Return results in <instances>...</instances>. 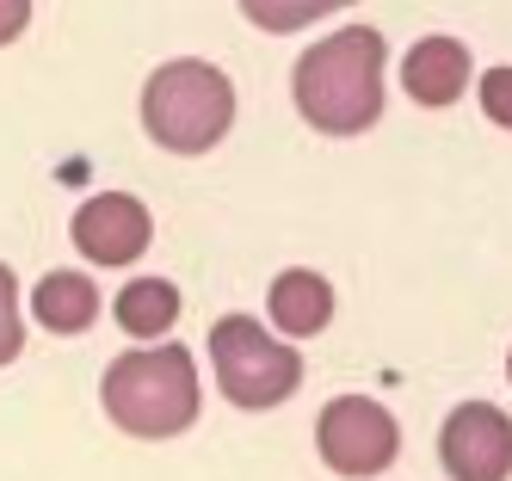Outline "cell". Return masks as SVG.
<instances>
[{"mask_svg": "<svg viewBox=\"0 0 512 481\" xmlns=\"http://www.w3.org/2000/svg\"><path fill=\"white\" fill-rule=\"evenodd\" d=\"M327 315H334V290H327L321 272H303V266L297 272H278V284H272V321L284 333H321Z\"/></svg>", "mask_w": 512, "mask_h": 481, "instance_id": "30bf717a", "label": "cell"}, {"mask_svg": "<svg viewBox=\"0 0 512 481\" xmlns=\"http://www.w3.org/2000/svg\"><path fill=\"white\" fill-rule=\"evenodd\" d=\"M105 414L130 438H173L198 420V364L186 346H142L105 370Z\"/></svg>", "mask_w": 512, "mask_h": 481, "instance_id": "7a4b0ae2", "label": "cell"}, {"mask_svg": "<svg viewBox=\"0 0 512 481\" xmlns=\"http://www.w3.org/2000/svg\"><path fill=\"white\" fill-rule=\"evenodd\" d=\"M118 321H124V333H167L179 321V290L167 278H136V284H124Z\"/></svg>", "mask_w": 512, "mask_h": 481, "instance_id": "8fae6325", "label": "cell"}, {"mask_svg": "<svg viewBox=\"0 0 512 481\" xmlns=\"http://www.w3.org/2000/svg\"><path fill=\"white\" fill-rule=\"evenodd\" d=\"M340 7H352V0H241V13L260 31H303V25L340 13Z\"/></svg>", "mask_w": 512, "mask_h": 481, "instance_id": "7c38bea8", "label": "cell"}, {"mask_svg": "<svg viewBox=\"0 0 512 481\" xmlns=\"http://www.w3.org/2000/svg\"><path fill=\"white\" fill-rule=\"evenodd\" d=\"M401 87H408L420 105H451L469 87V50L457 37H420L401 62Z\"/></svg>", "mask_w": 512, "mask_h": 481, "instance_id": "ba28073f", "label": "cell"}, {"mask_svg": "<svg viewBox=\"0 0 512 481\" xmlns=\"http://www.w3.org/2000/svg\"><path fill=\"white\" fill-rule=\"evenodd\" d=\"M229 118H235V87L216 62H198V56L161 62L149 74V87H142V124L173 155L216 148L229 136Z\"/></svg>", "mask_w": 512, "mask_h": 481, "instance_id": "3957f363", "label": "cell"}, {"mask_svg": "<svg viewBox=\"0 0 512 481\" xmlns=\"http://www.w3.org/2000/svg\"><path fill=\"white\" fill-rule=\"evenodd\" d=\"M210 364H216V383L235 407H278L297 395L303 383V358L297 346L272 340V333L253 321V315H223L210 327Z\"/></svg>", "mask_w": 512, "mask_h": 481, "instance_id": "277c9868", "label": "cell"}, {"mask_svg": "<svg viewBox=\"0 0 512 481\" xmlns=\"http://www.w3.org/2000/svg\"><path fill=\"white\" fill-rule=\"evenodd\" d=\"M315 438H321L327 469H340V475H377V469H389L395 451H401L395 420L383 414L371 395H340V401H327L321 420H315Z\"/></svg>", "mask_w": 512, "mask_h": 481, "instance_id": "5b68a950", "label": "cell"}, {"mask_svg": "<svg viewBox=\"0 0 512 481\" xmlns=\"http://www.w3.org/2000/svg\"><path fill=\"white\" fill-rule=\"evenodd\" d=\"M155 222L130 192H99L75 210V247L93 259V266H130V259L149 247Z\"/></svg>", "mask_w": 512, "mask_h": 481, "instance_id": "52a82bcc", "label": "cell"}, {"mask_svg": "<svg viewBox=\"0 0 512 481\" xmlns=\"http://www.w3.org/2000/svg\"><path fill=\"white\" fill-rule=\"evenodd\" d=\"M19 346H25V327H19V284H13L7 266H0V364H13Z\"/></svg>", "mask_w": 512, "mask_h": 481, "instance_id": "4fadbf2b", "label": "cell"}, {"mask_svg": "<svg viewBox=\"0 0 512 481\" xmlns=\"http://www.w3.org/2000/svg\"><path fill=\"white\" fill-rule=\"evenodd\" d=\"M25 25H31V0H0V44H13Z\"/></svg>", "mask_w": 512, "mask_h": 481, "instance_id": "5bb4252c", "label": "cell"}, {"mask_svg": "<svg viewBox=\"0 0 512 481\" xmlns=\"http://www.w3.org/2000/svg\"><path fill=\"white\" fill-rule=\"evenodd\" d=\"M506 87H512V74L494 68V74H488V111H494V118H506Z\"/></svg>", "mask_w": 512, "mask_h": 481, "instance_id": "9a60e30c", "label": "cell"}, {"mask_svg": "<svg viewBox=\"0 0 512 481\" xmlns=\"http://www.w3.org/2000/svg\"><path fill=\"white\" fill-rule=\"evenodd\" d=\"M438 457L457 481H506L512 469V420L494 401H463L438 432Z\"/></svg>", "mask_w": 512, "mask_h": 481, "instance_id": "8992f818", "label": "cell"}, {"mask_svg": "<svg viewBox=\"0 0 512 481\" xmlns=\"http://www.w3.org/2000/svg\"><path fill=\"white\" fill-rule=\"evenodd\" d=\"M31 315H38L50 333H87L93 315H99V290L81 272H50L38 284V296H31Z\"/></svg>", "mask_w": 512, "mask_h": 481, "instance_id": "9c48e42d", "label": "cell"}, {"mask_svg": "<svg viewBox=\"0 0 512 481\" xmlns=\"http://www.w3.org/2000/svg\"><path fill=\"white\" fill-rule=\"evenodd\" d=\"M383 31L377 25H346L334 37L303 50L297 74H290V93L297 111L327 130V136H358L383 118Z\"/></svg>", "mask_w": 512, "mask_h": 481, "instance_id": "6da1fadb", "label": "cell"}]
</instances>
